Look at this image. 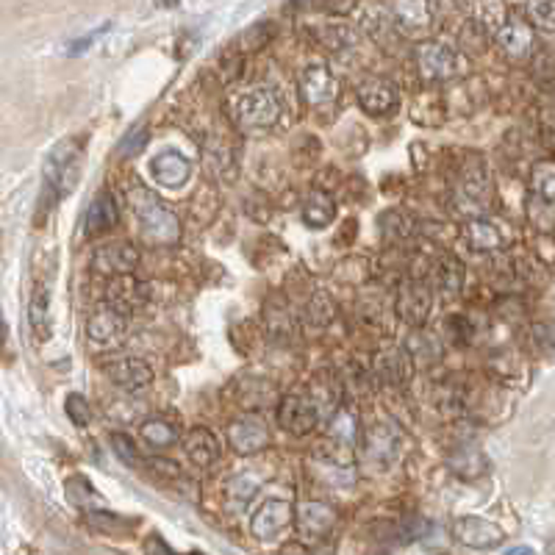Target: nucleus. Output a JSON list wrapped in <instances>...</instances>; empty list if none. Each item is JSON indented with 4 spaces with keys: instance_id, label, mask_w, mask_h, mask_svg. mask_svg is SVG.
<instances>
[{
    "instance_id": "nucleus-39",
    "label": "nucleus",
    "mask_w": 555,
    "mask_h": 555,
    "mask_svg": "<svg viewBox=\"0 0 555 555\" xmlns=\"http://www.w3.org/2000/svg\"><path fill=\"white\" fill-rule=\"evenodd\" d=\"M406 350H409V356H425L428 362H433L436 356H439V342L428 333V331H414L411 336H409V344H406Z\"/></svg>"
},
{
    "instance_id": "nucleus-28",
    "label": "nucleus",
    "mask_w": 555,
    "mask_h": 555,
    "mask_svg": "<svg viewBox=\"0 0 555 555\" xmlns=\"http://www.w3.org/2000/svg\"><path fill=\"white\" fill-rule=\"evenodd\" d=\"M336 217V203L333 197L325 192H312L302 200V223L309 228H328Z\"/></svg>"
},
{
    "instance_id": "nucleus-3",
    "label": "nucleus",
    "mask_w": 555,
    "mask_h": 555,
    "mask_svg": "<svg viewBox=\"0 0 555 555\" xmlns=\"http://www.w3.org/2000/svg\"><path fill=\"white\" fill-rule=\"evenodd\" d=\"M45 183H42V203H39V212L59 203V197L70 194L78 183V175H81V139H64L59 142L54 150H50V156L45 162Z\"/></svg>"
},
{
    "instance_id": "nucleus-13",
    "label": "nucleus",
    "mask_w": 555,
    "mask_h": 555,
    "mask_svg": "<svg viewBox=\"0 0 555 555\" xmlns=\"http://www.w3.org/2000/svg\"><path fill=\"white\" fill-rule=\"evenodd\" d=\"M339 514L336 509L331 506V502L325 500H306V502H300L297 506V530L306 536V539H322L333 530Z\"/></svg>"
},
{
    "instance_id": "nucleus-23",
    "label": "nucleus",
    "mask_w": 555,
    "mask_h": 555,
    "mask_svg": "<svg viewBox=\"0 0 555 555\" xmlns=\"http://www.w3.org/2000/svg\"><path fill=\"white\" fill-rule=\"evenodd\" d=\"M389 15H391L394 28L409 34V36L425 31L433 23V6H428V4H394L389 9Z\"/></svg>"
},
{
    "instance_id": "nucleus-29",
    "label": "nucleus",
    "mask_w": 555,
    "mask_h": 555,
    "mask_svg": "<svg viewBox=\"0 0 555 555\" xmlns=\"http://www.w3.org/2000/svg\"><path fill=\"white\" fill-rule=\"evenodd\" d=\"M464 236H467L470 247L481 250V253H494V250L502 247V233L489 220H470L467 228H464Z\"/></svg>"
},
{
    "instance_id": "nucleus-32",
    "label": "nucleus",
    "mask_w": 555,
    "mask_h": 555,
    "mask_svg": "<svg viewBox=\"0 0 555 555\" xmlns=\"http://www.w3.org/2000/svg\"><path fill=\"white\" fill-rule=\"evenodd\" d=\"M28 320H31L34 333L39 339H47V331H50V289L47 286L34 289L31 306H28Z\"/></svg>"
},
{
    "instance_id": "nucleus-45",
    "label": "nucleus",
    "mask_w": 555,
    "mask_h": 555,
    "mask_svg": "<svg viewBox=\"0 0 555 555\" xmlns=\"http://www.w3.org/2000/svg\"><path fill=\"white\" fill-rule=\"evenodd\" d=\"M506 555H536V550L533 547H525V544H520V547H511Z\"/></svg>"
},
{
    "instance_id": "nucleus-33",
    "label": "nucleus",
    "mask_w": 555,
    "mask_h": 555,
    "mask_svg": "<svg viewBox=\"0 0 555 555\" xmlns=\"http://www.w3.org/2000/svg\"><path fill=\"white\" fill-rule=\"evenodd\" d=\"M139 436H142L144 444L156 447V450H164V447H170L178 439V428L173 422H167V420H147V422H142Z\"/></svg>"
},
{
    "instance_id": "nucleus-16",
    "label": "nucleus",
    "mask_w": 555,
    "mask_h": 555,
    "mask_svg": "<svg viewBox=\"0 0 555 555\" xmlns=\"http://www.w3.org/2000/svg\"><path fill=\"white\" fill-rule=\"evenodd\" d=\"M125 328H128L125 314L117 312L112 302H109V306H97L89 314V320H86V336L92 342H97V344H117V342H123L125 339Z\"/></svg>"
},
{
    "instance_id": "nucleus-9",
    "label": "nucleus",
    "mask_w": 555,
    "mask_h": 555,
    "mask_svg": "<svg viewBox=\"0 0 555 555\" xmlns=\"http://www.w3.org/2000/svg\"><path fill=\"white\" fill-rule=\"evenodd\" d=\"M300 92H302V100H306L312 109H325V106L336 104L339 78L322 62H312L300 73Z\"/></svg>"
},
{
    "instance_id": "nucleus-35",
    "label": "nucleus",
    "mask_w": 555,
    "mask_h": 555,
    "mask_svg": "<svg viewBox=\"0 0 555 555\" xmlns=\"http://www.w3.org/2000/svg\"><path fill=\"white\" fill-rule=\"evenodd\" d=\"M86 525L100 530V533H117V536H123L134 528L131 520H123L120 514H112V511H89Z\"/></svg>"
},
{
    "instance_id": "nucleus-11",
    "label": "nucleus",
    "mask_w": 555,
    "mask_h": 555,
    "mask_svg": "<svg viewBox=\"0 0 555 555\" xmlns=\"http://www.w3.org/2000/svg\"><path fill=\"white\" fill-rule=\"evenodd\" d=\"M139 264V250L128 242H109L100 244L92 253V267L100 275L112 278H128Z\"/></svg>"
},
{
    "instance_id": "nucleus-21",
    "label": "nucleus",
    "mask_w": 555,
    "mask_h": 555,
    "mask_svg": "<svg viewBox=\"0 0 555 555\" xmlns=\"http://www.w3.org/2000/svg\"><path fill=\"white\" fill-rule=\"evenodd\" d=\"M150 173H154V178L162 183V186H170V189H178L186 183L189 173H192V164L186 156L175 154V150H164V154H159L154 159V164H150Z\"/></svg>"
},
{
    "instance_id": "nucleus-27",
    "label": "nucleus",
    "mask_w": 555,
    "mask_h": 555,
    "mask_svg": "<svg viewBox=\"0 0 555 555\" xmlns=\"http://www.w3.org/2000/svg\"><path fill=\"white\" fill-rule=\"evenodd\" d=\"M447 464H450L452 472L461 475V478H467V481H475V478H481V475L489 470V464H486V459H483V452H481L475 444H461L459 450H452L450 459H447Z\"/></svg>"
},
{
    "instance_id": "nucleus-34",
    "label": "nucleus",
    "mask_w": 555,
    "mask_h": 555,
    "mask_svg": "<svg viewBox=\"0 0 555 555\" xmlns=\"http://www.w3.org/2000/svg\"><path fill=\"white\" fill-rule=\"evenodd\" d=\"M433 278H436V286H439L441 292L456 294V292L461 289V283H464V270H461V264H459V262H452V259H441V262L436 264Z\"/></svg>"
},
{
    "instance_id": "nucleus-24",
    "label": "nucleus",
    "mask_w": 555,
    "mask_h": 555,
    "mask_svg": "<svg viewBox=\"0 0 555 555\" xmlns=\"http://www.w3.org/2000/svg\"><path fill=\"white\" fill-rule=\"evenodd\" d=\"M120 223V209H117V200L109 192H100L92 206L86 212V233H106Z\"/></svg>"
},
{
    "instance_id": "nucleus-43",
    "label": "nucleus",
    "mask_w": 555,
    "mask_h": 555,
    "mask_svg": "<svg viewBox=\"0 0 555 555\" xmlns=\"http://www.w3.org/2000/svg\"><path fill=\"white\" fill-rule=\"evenodd\" d=\"M144 142H147V128H144V125H139V128L128 131V136L120 142V154H123V156L136 154V150H142V144H144Z\"/></svg>"
},
{
    "instance_id": "nucleus-12",
    "label": "nucleus",
    "mask_w": 555,
    "mask_h": 555,
    "mask_svg": "<svg viewBox=\"0 0 555 555\" xmlns=\"http://www.w3.org/2000/svg\"><path fill=\"white\" fill-rule=\"evenodd\" d=\"M100 370H104V375L114 386H120L125 391H139V389L154 383V370H150V364L142 362V359H134V356L109 359V362L100 364Z\"/></svg>"
},
{
    "instance_id": "nucleus-8",
    "label": "nucleus",
    "mask_w": 555,
    "mask_h": 555,
    "mask_svg": "<svg viewBox=\"0 0 555 555\" xmlns=\"http://www.w3.org/2000/svg\"><path fill=\"white\" fill-rule=\"evenodd\" d=\"M294 520H297V509L289 500L270 497L259 506L253 520H250V533H253L259 541H275L278 536H283L294 525Z\"/></svg>"
},
{
    "instance_id": "nucleus-1",
    "label": "nucleus",
    "mask_w": 555,
    "mask_h": 555,
    "mask_svg": "<svg viewBox=\"0 0 555 555\" xmlns=\"http://www.w3.org/2000/svg\"><path fill=\"white\" fill-rule=\"evenodd\" d=\"M128 203H131V212L136 214L139 233L147 244L170 247L181 239V220L159 194H154L144 186H131Z\"/></svg>"
},
{
    "instance_id": "nucleus-2",
    "label": "nucleus",
    "mask_w": 555,
    "mask_h": 555,
    "mask_svg": "<svg viewBox=\"0 0 555 555\" xmlns=\"http://www.w3.org/2000/svg\"><path fill=\"white\" fill-rule=\"evenodd\" d=\"M228 114L244 134H264L281 120V104L270 86H247L228 97Z\"/></svg>"
},
{
    "instance_id": "nucleus-5",
    "label": "nucleus",
    "mask_w": 555,
    "mask_h": 555,
    "mask_svg": "<svg viewBox=\"0 0 555 555\" xmlns=\"http://www.w3.org/2000/svg\"><path fill=\"white\" fill-rule=\"evenodd\" d=\"M402 456V433L391 422H372L364 433V464L372 472L391 470Z\"/></svg>"
},
{
    "instance_id": "nucleus-20",
    "label": "nucleus",
    "mask_w": 555,
    "mask_h": 555,
    "mask_svg": "<svg viewBox=\"0 0 555 555\" xmlns=\"http://www.w3.org/2000/svg\"><path fill=\"white\" fill-rule=\"evenodd\" d=\"M183 452L194 467H209L220 459V441L209 428H192L183 436Z\"/></svg>"
},
{
    "instance_id": "nucleus-4",
    "label": "nucleus",
    "mask_w": 555,
    "mask_h": 555,
    "mask_svg": "<svg viewBox=\"0 0 555 555\" xmlns=\"http://www.w3.org/2000/svg\"><path fill=\"white\" fill-rule=\"evenodd\" d=\"M456 206L470 220H486L491 209V178L481 162L467 164L456 181Z\"/></svg>"
},
{
    "instance_id": "nucleus-30",
    "label": "nucleus",
    "mask_w": 555,
    "mask_h": 555,
    "mask_svg": "<svg viewBox=\"0 0 555 555\" xmlns=\"http://www.w3.org/2000/svg\"><path fill=\"white\" fill-rule=\"evenodd\" d=\"M328 436L342 444V447H352L359 439V414L352 411L350 406H342L333 417H331V425H328Z\"/></svg>"
},
{
    "instance_id": "nucleus-44",
    "label": "nucleus",
    "mask_w": 555,
    "mask_h": 555,
    "mask_svg": "<svg viewBox=\"0 0 555 555\" xmlns=\"http://www.w3.org/2000/svg\"><path fill=\"white\" fill-rule=\"evenodd\" d=\"M144 552H147V555H175V552L164 544V539H159V536H150V539L144 541Z\"/></svg>"
},
{
    "instance_id": "nucleus-10",
    "label": "nucleus",
    "mask_w": 555,
    "mask_h": 555,
    "mask_svg": "<svg viewBox=\"0 0 555 555\" xmlns=\"http://www.w3.org/2000/svg\"><path fill=\"white\" fill-rule=\"evenodd\" d=\"M431 306H433V294H431L428 283H422V281H406L400 286L397 300H394L397 317L411 328H420L428 322Z\"/></svg>"
},
{
    "instance_id": "nucleus-37",
    "label": "nucleus",
    "mask_w": 555,
    "mask_h": 555,
    "mask_svg": "<svg viewBox=\"0 0 555 555\" xmlns=\"http://www.w3.org/2000/svg\"><path fill=\"white\" fill-rule=\"evenodd\" d=\"M475 23L486 31V34H500V28L506 25V6H497V4H483L475 6Z\"/></svg>"
},
{
    "instance_id": "nucleus-42",
    "label": "nucleus",
    "mask_w": 555,
    "mask_h": 555,
    "mask_svg": "<svg viewBox=\"0 0 555 555\" xmlns=\"http://www.w3.org/2000/svg\"><path fill=\"white\" fill-rule=\"evenodd\" d=\"M112 447H114V452H117V456L125 461V464H139V452H136V447H134V441L125 436V433H114L112 436Z\"/></svg>"
},
{
    "instance_id": "nucleus-22",
    "label": "nucleus",
    "mask_w": 555,
    "mask_h": 555,
    "mask_svg": "<svg viewBox=\"0 0 555 555\" xmlns=\"http://www.w3.org/2000/svg\"><path fill=\"white\" fill-rule=\"evenodd\" d=\"M264 328L278 342H289L297 333V322H294L292 306L283 297H270L264 302Z\"/></svg>"
},
{
    "instance_id": "nucleus-41",
    "label": "nucleus",
    "mask_w": 555,
    "mask_h": 555,
    "mask_svg": "<svg viewBox=\"0 0 555 555\" xmlns=\"http://www.w3.org/2000/svg\"><path fill=\"white\" fill-rule=\"evenodd\" d=\"M528 20L541 31H555V4H528Z\"/></svg>"
},
{
    "instance_id": "nucleus-15",
    "label": "nucleus",
    "mask_w": 555,
    "mask_h": 555,
    "mask_svg": "<svg viewBox=\"0 0 555 555\" xmlns=\"http://www.w3.org/2000/svg\"><path fill=\"white\" fill-rule=\"evenodd\" d=\"M228 441L239 456H256L270 444V431L256 417H242L228 425Z\"/></svg>"
},
{
    "instance_id": "nucleus-31",
    "label": "nucleus",
    "mask_w": 555,
    "mask_h": 555,
    "mask_svg": "<svg viewBox=\"0 0 555 555\" xmlns=\"http://www.w3.org/2000/svg\"><path fill=\"white\" fill-rule=\"evenodd\" d=\"M530 194L536 200H544V203H555V159H544L536 162L530 170Z\"/></svg>"
},
{
    "instance_id": "nucleus-25",
    "label": "nucleus",
    "mask_w": 555,
    "mask_h": 555,
    "mask_svg": "<svg viewBox=\"0 0 555 555\" xmlns=\"http://www.w3.org/2000/svg\"><path fill=\"white\" fill-rule=\"evenodd\" d=\"M109 300H112V306L117 312H136L144 306V300H147V286L134 281L131 275L128 278H114L112 281V292H109Z\"/></svg>"
},
{
    "instance_id": "nucleus-36",
    "label": "nucleus",
    "mask_w": 555,
    "mask_h": 555,
    "mask_svg": "<svg viewBox=\"0 0 555 555\" xmlns=\"http://www.w3.org/2000/svg\"><path fill=\"white\" fill-rule=\"evenodd\" d=\"M206 164L212 167L214 175L220 178H233V159H231V150L223 144V142H214V144H206Z\"/></svg>"
},
{
    "instance_id": "nucleus-17",
    "label": "nucleus",
    "mask_w": 555,
    "mask_h": 555,
    "mask_svg": "<svg viewBox=\"0 0 555 555\" xmlns=\"http://www.w3.org/2000/svg\"><path fill=\"white\" fill-rule=\"evenodd\" d=\"M359 104L367 114H389L397 109L400 104V94H397V86L386 78H367L362 86H359Z\"/></svg>"
},
{
    "instance_id": "nucleus-6",
    "label": "nucleus",
    "mask_w": 555,
    "mask_h": 555,
    "mask_svg": "<svg viewBox=\"0 0 555 555\" xmlns=\"http://www.w3.org/2000/svg\"><path fill=\"white\" fill-rule=\"evenodd\" d=\"M414 64L422 81L439 84L461 73V56L444 42H420L414 50Z\"/></svg>"
},
{
    "instance_id": "nucleus-38",
    "label": "nucleus",
    "mask_w": 555,
    "mask_h": 555,
    "mask_svg": "<svg viewBox=\"0 0 555 555\" xmlns=\"http://www.w3.org/2000/svg\"><path fill=\"white\" fill-rule=\"evenodd\" d=\"M381 231H383V236H386L389 242H397V239H406V236H409L411 223H409L406 214L394 209V212H386V214L381 217Z\"/></svg>"
},
{
    "instance_id": "nucleus-14",
    "label": "nucleus",
    "mask_w": 555,
    "mask_h": 555,
    "mask_svg": "<svg viewBox=\"0 0 555 555\" xmlns=\"http://www.w3.org/2000/svg\"><path fill=\"white\" fill-rule=\"evenodd\" d=\"M452 536H456V541L472 550H494L502 544V539H506V533H502L494 522L481 520V517H459L452 522Z\"/></svg>"
},
{
    "instance_id": "nucleus-7",
    "label": "nucleus",
    "mask_w": 555,
    "mask_h": 555,
    "mask_svg": "<svg viewBox=\"0 0 555 555\" xmlns=\"http://www.w3.org/2000/svg\"><path fill=\"white\" fill-rule=\"evenodd\" d=\"M278 422L294 436H306L322 422V414L309 391H292L278 402Z\"/></svg>"
},
{
    "instance_id": "nucleus-26",
    "label": "nucleus",
    "mask_w": 555,
    "mask_h": 555,
    "mask_svg": "<svg viewBox=\"0 0 555 555\" xmlns=\"http://www.w3.org/2000/svg\"><path fill=\"white\" fill-rule=\"evenodd\" d=\"M262 489V481L250 472H239L233 478H228L225 483V506L231 511H244L250 506V500H253Z\"/></svg>"
},
{
    "instance_id": "nucleus-18",
    "label": "nucleus",
    "mask_w": 555,
    "mask_h": 555,
    "mask_svg": "<svg viewBox=\"0 0 555 555\" xmlns=\"http://www.w3.org/2000/svg\"><path fill=\"white\" fill-rule=\"evenodd\" d=\"M375 375L400 389V386H406L411 381V356H409V350H400V347H389V350H381L378 356H375Z\"/></svg>"
},
{
    "instance_id": "nucleus-19",
    "label": "nucleus",
    "mask_w": 555,
    "mask_h": 555,
    "mask_svg": "<svg viewBox=\"0 0 555 555\" xmlns=\"http://www.w3.org/2000/svg\"><path fill=\"white\" fill-rule=\"evenodd\" d=\"M497 47L514 62L528 59L533 54V28L522 20H509L497 34Z\"/></svg>"
},
{
    "instance_id": "nucleus-40",
    "label": "nucleus",
    "mask_w": 555,
    "mask_h": 555,
    "mask_svg": "<svg viewBox=\"0 0 555 555\" xmlns=\"http://www.w3.org/2000/svg\"><path fill=\"white\" fill-rule=\"evenodd\" d=\"M64 411L70 417V422H75L78 428H86L92 422V406H89V400L84 394H67L64 400Z\"/></svg>"
}]
</instances>
